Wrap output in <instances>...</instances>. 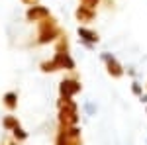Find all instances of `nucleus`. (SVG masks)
I'll return each instance as SVG.
<instances>
[{"instance_id": "nucleus-1", "label": "nucleus", "mask_w": 147, "mask_h": 145, "mask_svg": "<svg viewBox=\"0 0 147 145\" xmlns=\"http://www.w3.org/2000/svg\"><path fill=\"white\" fill-rule=\"evenodd\" d=\"M57 108H59V114H57V120L61 125H79V104L73 100V98H65V96H59V102H57Z\"/></svg>"}, {"instance_id": "nucleus-2", "label": "nucleus", "mask_w": 147, "mask_h": 145, "mask_svg": "<svg viewBox=\"0 0 147 145\" xmlns=\"http://www.w3.org/2000/svg\"><path fill=\"white\" fill-rule=\"evenodd\" d=\"M63 35L61 28L57 26V22L49 16L45 20L39 22V34H37V45H47V43H53L57 41L59 37Z\"/></svg>"}, {"instance_id": "nucleus-3", "label": "nucleus", "mask_w": 147, "mask_h": 145, "mask_svg": "<svg viewBox=\"0 0 147 145\" xmlns=\"http://www.w3.org/2000/svg\"><path fill=\"white\" fill-rule=\"evenodd\" d=\"M82 129L79 125H61L55 137V145H82Z\"/></svg>"}, {"instance_id": "nucleus-4", "label": "nucleus", "mask_w": 147, "mask_h": 145, "mask_svg": "<svg viewBox=\"0 0 147 145\" xmlns=\"http://www.w3.org/2000/svg\"><path fill=\"white\" fill-rule=\"evenodd\" d=\"M100 59L104 61V65H106V71H108V75L112 78H122L124 77V67L120 65V61L116 59V55H112V53H108V51H104L100 55Z\"/></svg>"}, {"instance_id": "nucleus-5", "label": "nucleus", "mask_w": 147, "mask_h": 145, "mask_svg": "<svg viewBox=\"0 0 147 145\" xmlns=\"http://www.w3.org/2000/svg\"><path fill=\"white\" fill-rule=\"evenodd\" d=\"M82 90V84H80L77 78H63L59 82V96H65V98H75Z\"/></svg>"}, {"instance_id": "nucleus-6", "label": "nucleus", "mask_w": 147, "mask_h": 145, "mask_svg": "<svg viewBox=\"0 0 147 145\" xmlns=\"http://www.w3.org/2000/svg\"><path fill=\"white\" fill-rule=\"evenodd\" d=\"M51 16V12L47 6H41V4H34V6H28V10H26V20L32 24H39L41 20H45Z\"/></svg>"}, {"instance_id": "nucleus-7", "label": "nucleus", "mask_w": 147, "mask_h": 145, "mask_svg": "<svg viewBox=\"0 0 147 145\" xmlns=\"http://www.w3.org/2000/svg\"><path fill=\"white\" fill-rule=\"evenodd\" d=\"M53 59L57 61V65H59V69H61V71H75V67H77L75 59L71 57V53H69V51H55Z\"/></svg>"}, {"instance_id": "nucleus-8", "label": "nucleus", "mask_w": 147, "mask_h": 145, "mask_svg": "<svg viewBox=\"0 0 147 145\" xmlns=\"http://www.w3.org/2000/svg\"><path fill=\"white\" fill-rule=\"evenodd\" d=\"M75 18L82 24H90L94 18H96V10H92L88 6H84V4H80L79 8L75 10Z\"/></svg>"}, {"instance_id": "nucleus-9", "label": "nucleus", "mask_w": 147, "mask_h": 145, "mask_svg": "<svg viewBox=\"0 0 147 145\" xmlns=\"http://www.w3.org/2000/svg\"><path fill=\"white\" fill-rule=\"evenodd\" d=\"M77 34H79V39H80V41H88V43H94V45L100 41V35H98V32H94V30L86 28V26H79Z\"/></svg>"}, {"instance_id": "nucleus-10", "label": "nucleus", "mask_w": 147, "mask_h": 145, "mask_svg": "<svg viewBox=\"0 0 147 145\" xmlns=\"http://www.w3.org/2000/svg\"><path fill=\"white\" fill-rule=\"evenodd\" d=\"M2 104L10 112L16 110V108H18V92H16V90H8V92L2 96Z\"/></svg>"}, {"instance_id": "nucleus-11", "label": "nucleus", "mask_w": 147, "mask_h": 145, "mask_svg": "<svg viewBox=\"0 0 147 145\" xmlns=\"http://www.w3.org/2000/svg\"><path fill=\"white\" fill-rule=\"evenodd\" d=\"M18 123H20V122H18V118H16V116H12V114H8V116H4V118H2V127H4L6 132H12Z\"/></svg>"}, {"instance_id": "nucleus-12", "label": "nucleus", "mask_w": 147, "mask_h": 145, "mask_svg": "<svg viewBox=\"0 0 147 145\" xmlns=\"http://www.w3.org/2000/svg\"><path fill=\"white\" fill-rule=\"evenodd\" d=\"M39 69H41V73H55V71H61L55 59H51V61H43V63L39 65Z\"/></svg>"}, {"instance_id": "nucleus-13", "label": "nucleus", "mask_w": 147, "mask_h": 145, "mask_svg": "<svg viewBox=\"0 0 147 145\" xmlns=\"http://www.w3.org/2000/svg\"><path fill=\"white\" fill-rule=\"evenodd\" d=\"M12 137H14V139H18V141L22 143V141H26V139H28V132H26L22 125L18 123V125L12 129Z\"/></svg>"}, {"instance_id": "nucleus-14", "label": "nucleus", "mask_w": 147, "mask_h": 145, "mask_svg": "<svg viewBox=\"0 0 147 145\" xmlns=\"http://www.w3.org/2000/svg\"><path fill=\"white\" fill-rule=\"evenodd\" d=\"M82 110H84V114H86V116H96V112H98V106H96V102L86 100L84 104H82Z\"/></svg>"}, {"instance_id": "nucleus-15", "label": "nucleus", "mask_w": 147, "mask_h": 145, "mask_svg": "<svg viewBox=\"0 0 147 145\" xmlns=\"http://www.w3.org/2000/svg\"><path fill=\"white\" fill-rule=\"evenodd\" d=\"M131 92H134L136 96H141V94H143V84L137 82V80H134V82H131Z\"/></svg>"}, {"instance_id": "nucleus-16", "label": "nucleus", "mask_w": 147, "mask_h": 145, "mask_svg": "<svg viewBox=\"0 0 147 145\" xmlns=\"http://www.w3.org/2000/svg\"><path fill=\"white\" fill-rule=\"evenodd\" d=\"M80 4H84V6H88V8H92V10H96L98 4H100V0H80Z\"/></svg>"}, {"instance_id": "nucleus-17", "label": "nucleus", "mask_w": 147, "mask_h": 145, "mask_svg": "<svg viewBox=\"0 0 147 145\" xmlns=\"http://www.w3.org/2000/svg\"><path fill=\"white\" fill-rule=\"evenodd\" d=\"M20 141L18 139H14V137H4L2 141H0V145H18Z\"/></svg>"}, {"instance_id": "nucleus-18", "label": "nucleus", "mask_w": 147, "mask_h": 145, "mask_svg": "<svg viewBox=\"0 0 147 145\" xmlns=\"http://www.w3.org/2000/svg\"><path fill=\"white\" fill-rule=\"evenodd\" d=\"M22 4H26V6H34V4H39V0H20Z\"/></svg>"}, {"instance_id": "nucleus-19", "label": "nucleus", "mask_w": 147, "mask_h": 145, "mask_svg": "<svg viewBox=\"0 0 147 145\" xmlns=\"http://www.w3.org/2000/svg\"><path fill=\"white\" fill-rule=\"evenodd\" d=\"M80 45H84L86 49H94V43H88V41H80Z\"/></svg>"}, {"instance_id": "nucleus-20", "label": "nucleus", "mask_w": 147, "mask_h": 145, "mask_svg": "<svg viewBox=\"0 0 147 145\" xmlns=\"http://www.w3.org/2000/svg\"><path fill=\"white\" fill-rule=\"evenodd\" d=\"M139 100H141V104H147V92H143V94L139 96Z\"/></svg>"}, {"instance_id": "nucleus-21", "label": "nucleus", "mask_w": 147, "mask_h": 145, "mask_svg": "<svg viewBox=\"0 0 147 145\" xmlns=\"http://www.w3.org/2000/svg\"><path fill=\"white\" fill-rule=\"evenodd\" d=\"M145 143H147V139H145Z\"/></svg>"}, {"instance_id": "nucleus-22", "label": "nucleus", "mask_w": 147, "mask_h": 145, "mask_svg": "<svg viewBox=\"0 0 147 145\" xmlns=\"http://www.w3.org/2000/svg\"><path fill=\"white\" fill-rule=\"evenodd\" d=\"M145 112H147V110H145Z\"/></svg>"}]
</instances>
